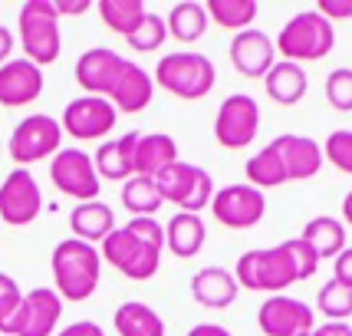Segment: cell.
Masks as SVG:
<instances>
[{
  "instance_id": "5bb4252c",
  "label": "cell",
  "mask_w": 352,
  "mask_h": 336,
  "mask_svg": "<svg viewBox=\"0 0 352 336\" xmlns=\"http://www.w3.org/2000/svg\"><path fill=\"white\" fill-rule=\"evenodd\" d=\"M257 326H261L263 336H303L316 326V317L303 300L276 293V297H267L261 304Z\"/></svg>"
},
{
  "instance_id": "e575fe53",
  "label": "cell",
  "mask_w": 352,
  "mask_h": 336,
  "mask_svg": "<svg viewBox=\"0 0 352 336\" xmlns=\"http://www.w3.org/2000/svg\"><path fill=\"white\" fill-rule=\"evenodd\" d=\"M316 306L322 317H329V323H346V317H352V287H342L336 280L322 284V291L316 293Z\"/></svg>"
},
{
  "instance_id": "f35d334b",
  "label": "cell",
  "mask_w": 352,
  "mask_h": 336,
  "mask_svg": "<svg viewBox=\"0 0 352 336\" xmlns=\"http://www.w3.org/2000/svg\"><path fill=\"white\" fill-rule=\"evenodd\" d=\"M283 244L290 251L293 267H296V277H300V280H309V277L320 271V258H316V251H313L303 238H290V241H283Z\"/></svg>"
},
{
  "instance_id": "603a6c76",
  "label": "cell",
  "mask_w": 352,
  "mask_h": 336,
  "mask_svg": "<svg viewBox=\"0 0 352 336\" xmlns=\"http://www.w3.org/2000/svg\"><path fill=\"white\" fill-rule=\"evenodd\" d=\"M263 90H267V96L274 99L276 106H296L309 90V76H307V70H303L300 63L280 60L267 70Z\"/></svg>"
},
{
  "instance_id": "60d3db41",
  "label": "cell",
  "mask_w": 352,
  "mask_h": 336,
  "mask_svg": "<svg viewBox=\"0 0 352 336\" xmlns=\"http://www.w3.org/2000/svg\"><path fill=\"white\" fill-rule=\"evenodd\" d=\"M316 14H322L329 23L352 20V0H320V3H316Z\"/></svg>"
},
{
  "instance_id": "8992f818",
  "label": "cell",
  "mask_w": 352,
  "mask_h": 336,
  "mask_svg": "<svg viewBox=\"0 0 352 336\" xmlns=\"http://www.w3.org/2000/svg\"><path fill=\"white\" fill-rule=\"evenodd\" d=\"M158 191H162V201H168L175 208H182L188 214H201L204 208H211V198H214V182L211 175L201 165H191V162H175L168 165L158 178Z\"/></svg>"
},
{
  "instance_id": "9a60e30c",
  "label": "cell",
  "mask_w": 352,
  "mask_h": 336,
  "mask_svg": "<svg viewBox=\"0 0 352 336\" xmlns=\"http://www.w3.org/2000/svg\"><path fill=\"white\" fill-rule=\"evenodd\" d=\"M125 70V56H119L109 46H92L76 60V83L86 90V96H102L109 99L116 83Z\"/></svg>"
},
{
  "instance_id": "ab89813d",
  "label": "cell",
  "mask_w": 352,
  "mask_h": 336,
  "mask_svg": "<svg viewBox=\"0 0 352 336\" xmlns=\"http://www.w3.org/2000/svg\"><path fill=\"white\" fill-rule=\"evenodd\" d=\"M125 228L132 231L135 238H142V241H148V244L165 251V228L158 224V218H132Z\"/></svg>"
},
{
  "instance_id": "bcb514c9",
  "label": "cell",
  "mask_w": 352,
  "mask_h": 336,
  "mask_svg": "<svg viewBox=\"0 0 352 336\" xmlns=\"http://www.w3.org/2000/svg\"><path fill=\"white\" fill-rule=\"evenodd\" d=\"M188 336H230V330H224L221 323H198L188 330Z\"/></svg>"
},
{
  "instance_id": "f1b7e54d",
  "label": "cell",
  "mask_w": 352,
  "mask_h": 336,
  "mask_svg": "<svg viewBox=\"0 0 352 336\" xmlns=\"http://www.w3.org/2000/svg\"><path fill=\"white\" fill-rule=\"evenodd\" d=\"M116 333L119 336H165V320L142 300H129L116 310Z\"/></svg>"
},
{
  "instance_id": "ac0fdd59",
  "label": "cell",
  "mask_w": 352,
  "mask_h": 336,
  "mask_svg": "<svg viewBox=\"0 0 352 336\" xmlns=\"http://www.w3.org/2000/svg\"><path fill=\"white\" fill-rule=\"evenodd\" d=\"M43 96V70L30 60H10L0 66V106H30Z\"/></svg>"
},
{
  "instance_id": "30bf717a",
  "label": "cell",
  "mask_w": 352,
  "mask_h": 336,
  "mask_svg": "<svg viewBox=\"0 0 352 336\" xmlns=\"http://www.w3.org/2000/svg\"><path fill=\"white\" fill-rule=\"evenodd\" d=\"M50 182L60 188L63 195L82 201H99V191H102V182L96 175V165H92V155H86L82 149H60L50 162Z\"/></svg>"
},
{
  "instance_id": "e0dca14e",
  "label": "cell",
  "mask_w": 352,
  "mask_h": 336,
  "mask_svg": "<svg viewBox=\"0 0 352 336\" xmlns=\"http://www.w3.org/2000/svg\"><path fill=\"white\" fill-rule=\"evenodd\" d=\"M230 63H234V70H237L241 76L263 79L267 70L276 63L274 40L263 30H257V27L234 33V40H230Z\"/></svg>"
},
{
  "instance_id": "3957f363",
  "label": "cell",
  "mask_w": 352,
  "mask_h": 336,
  "mask_svg": "<svg viewBox=\"0 0 352 336\" xmlns=\"http://www.w3.org/2000/svg\"><path fill=\"white\" fill-rule=\"evenodd\" d=\"M234 280H237L241 291H263L270 297H276L280 291H287L293 284H300L287 244L261 247V251L241 254L237 267H234Z\"/></svg>"
},
{
  "instance_id": "f6af8a7d",
  "label": "cell",
  "mask_w": 352,
  "mask_h": 336,
  "mask_svg": "<svg viewBox=\"0 0 352 336\" xmlns=\"http://www.w3.org/2000/svg\"><path fill=\"white\" fill-rule=\"evenodd\" d=\"M303 336H352V326L349 323H322V326H313Z\"/></svg>"
},
{
  "instance_id": "52a82bcc",
  "label": "cell",
  "mask_w": 352,
  "mask_h": 336,
  "mask_svg": "<svg viewBox=\"0 0 352 336\" xmlns=\"http://www.w3.org/2000/svg\"><path fill=\"white\" fill-rule=\"evenodd\" d=\"M99 258L106 260V264H112L129 280H152L158 274V267H162V247L135 238L129 228H116L102 241Z\"/></svg>"
},
{
  "instance_id": "9c48e42d",
  "label": "cell",
  "mask_w": 352,
  "mask_h": 336,
  "mask_svg": "<svg viewBox=\"0 0 352 336\" xmlns=\"http://www.w3.org/2000/svg\"><path fill=\"white\" fill-rule=\"evenodd\" d=\"M257 129H261V106L254 96L234 92L221 103L214 119V138L221 149H230V152L247 149L257 138Z\"/></svg>"
},
{
  "instance_id": "7402d4cb",
  "label": "cell",
  "mask_w": 352,
  "mask_h": 336,
  "mask_svg": "<svg viewBox=\"0 0 352 336\" xmlns=\"http://www.w3.org/2000/svg\"><path fill=\"white\" fill-rule=\"evenodd\" d=\"M237 280L230 271L224 267H201L198 274L191 277V297L198 300L201 306H208V310H224L237 300Z\"/></svg>"
},
{
  "instance_id": "ee69618b",
  "label": "cell",
  "mask_w": 352,
  "mask_h": 336,
  "mask_svg": "<svg viewBox=\"0 0 352 336\" xmlns=\"http://www.w3.org/2000/svg\"><path fill=\"white\" fill-rule=\"evenodd\" d=\"M53 7H56L60 17H79V14H86L92 3L89 0H53Z\"/></svg>"
},
{
  "instance_id": "836d02e7",
  "label": "cell",
  "mask_w": 352,
  "mask_h": 336,
  "mask_svg": "<svg viewBox=\"0 0 352 336\" xmlns=\"http://www.w3.org/2000/svg\"><path fill=\"white\" fill-rule=\"evenodd\" d=\"M168 40V27H165V17L158 14H148L138 20V27L129 36H125V43L132 46L135 53H155V50H162V43Z\"/></svg>"
},
{
  "instance_id": "d6986e66",
  "label": "cell",
  "mask_w": 352,
  "mask_h": 336,
  "mask_svg": "<svg viewBox=\"0 0 352 336\" xmlns=\"http://www.w3.org/2000/svg\"><path fill=\"white\" fill-rule=\"evenodd\" d=\"M276 149V155L283 158V168H287V182H307V178H316L322 168V149L316 138L309 136H276L270 142Z\"/></svg>"
},
{
  "instance_id": "7dc6e473",
  "label": "cell",
  "mask_w": 352,
  "mask_h": 336,
  "mask_svg": "<svg viewBox=\"0 0 352 336\" xmlns=\"http://www.w3.org/2000/svg\"><path fill=\"white\" fill-rule=\"evenodd\" d=\"M10 53H14V33L7 27H0V66L10 63Z\"/></svg>"
},
{
  "instance_id": "8fae6325",
  "label": "cell",
  "mask_w": 352,
  "mask_h": 336,
  "mask_svg": "<svg viewBox=\"0 0 352 336\" xmlns=\"http://www.w3.org/2000/svg\"><path fill=\"white\" fill-rule=\"evenodd\" d=\"M43 211V191L27 168H14L0 185V221L10 228H27Z\"/></svg>"
},
{
  "instance_id": "44dd1931",
  "label": "cell",
  "mask_w": 352,
  "mask_h": 336,
  "mask_svg": "<svg viewBox=\"0 0 352 336\" xmlns=\"http://www.w3.org/2000/svg\"><path fill=\"white\" fill-rule=\"evenodd\" d=\"M155 96V79L152 73L145 70V66H138V63L125 60V70L119 83H116V90L109 96V103L116 106V112H129V116H135L142 109L152 103Z\"/></svg>"
},
{
  "instance_id": "cb8c5ba5",
  "label": "cell",
  "mask_w": 352,
  "mask_h": 336,
  "mask_svg": "<svg viewBox=\"0 0 352 336\" xmlns=\"http://www.w3.org/2000/svg\"><path fill=\"white\" fill-rule=\"evenodd\" d=\"M178 162V142L168 132H138L135 145V175L158 178L168 165Z\"/></svg>"
},
{
  "instance_id": "d4e9b609",
  "label": "cell",
  "mask_w": 352,
  "mask_h": 336,
  "mask_svg": "<svg viewBox=\"0 0 352 336\" xmlns=\"http://www.w3.org/2000/svg\"><path fill=\"white\" fill-rule=\"evenodd\" d=\"M69 231L76 241H86V244H102L109 234L116 231V211L109 208L106 201H82L69 211Z\"/></svg>"
},
{
  "instance_id": "2e32d148",
  "label": "cell",
  "mask_w": 352,
  "mask_h": 336,
  "mask_svg": "<svg viewBox=\"0 0 352 336\" xmlns=\"http://www.w3.org/2000/svg\"><path fill=\"white\" fill-rule=\"evenodd\" d=\"M60 317H63L60 293L50 291V287H36V291L23 293V304H20V313H16L10 336H53Z\"/></svg>"
},
{
  "instance_id": "4316f807",
  "label": "cell",
  "mask_w": 352,
  "mask_h": 336,
  "mask_svg": "<svg viewBox=\"0 0 352 336\" xmlns=\"http://www.w3.org/2000/svg\"><path fill=\"white\" fill-rule=\"evenodd\" d=\"M208 10L198 0H182L171 7V14L165 17V27H168V36H175L178 43H198L201 36L208 33Z\"/></svg>"
},
{
  "instance_id": "277c9868",
  "label": "cell",
  "mask_w": 352,
  "mask_h": 336,
  "mask_svg": "<svg viewBox=\"0 0 352 336\" xmlns=\"http://www.w3.org/2000/svg\"><path fill=\"white\" fill-rule=\"evenodd\" d=\"M333 46H336V27L316 10H303L283 23L274 50L283 53V60L303 66V63H316L326 53H333Z\"/></svg>"
},
{
  "instance_id": "4fadbf2b",
  "label": "cell",
  "mask_w": 352,
  "mask_h": 336,
  "mask_svg": "<svg viewBox=\"0 0 352 336\" xmlns=\"http://www.w3.org/2000/svg\"><path fill=\"white\" fill-rule=\"evenodd\" d=\"M119 112L116 106L102 99V96H79L69 106L63 109L60 129L66 136L79 138V142H92V138H106L116 129Z\"/></svg>"
},
{
  "instance_id": "ba28073f",
  "label": "cell",
  "mask_w": 352,
  "mask_h": 336,
  "mask_svg": "<svg viewBox=\"0 0 352 336\" xmlns=\"http://www.w3.org/2000/svg\"><path fill=\"white\" fill-rule=\"evenodd\" d=\"M63 142V129L53 116L46 112H33L27 119H20L16 129L10 132V158H14L20 168L33 165V162H43V158H53L60 152Z\"/></svg>"
},
{
  "instance_id": "f546056e",
  "label": "cell",
  "mask_w": 352,
  "mask_h": 336,
  "mask_svg": "<svg viewBox=\"0 0 352 336\" xmlns=\"http://www.w3.org/2000/svg\"><path fill=\"white\" fill-rule=\"evenodd\" d=\"M208 20H214L221 30H250V23L257 20V0H208L204 3Z\"/></svg>"
},
{
  "instance_id": "d6a6232c",
  "label": "cell",
  "mask_w": 352,
  "mask_h": 336,
  "mask_svg": "<svg viewBox=\"0 0 352 336\" xmlns=\"http://www.w3.org/2000/svg\"><path fill=\"white\" fill-rule=\"evenodd\" d=\"M96 10L102 17V23L112 33H119V36H129L138 27V20L148 14L142 0H99Z\"/></svg>"
},
{
  "instance_id": "d590c367",
  "label": "cell",
  "mask_w": 352,
  "mask_h": 336,
  "mask_svg": "<svg viewBox=\"0 0 352 336\" xmlns=\"http://www.w3.org/2000/svg\"><path fill=\"white\" fill-rule=\"evenodd\" d=\"M322 149V162H329L333 168L352 175V129H336L329 132V138L320 145Z\"/></svg>"
},
{
  "instance_id": "7bdbcfd3",
  "label": "cell",
  "mask_w": 352,
  "mask_h": 336,
  "mask_svg": "<svg viewBox=\"0 0 352 336\" xmlns=\"http://www.w3.org/2000/svg\"><path fill=\"white\" fill-rule=\"evenodd\" d=\"M56 336H106V330L92 320H76V323H69V326H63Z\"/></svg>"
},
{
  "instance_id": "7c38bea8",
  "label": "cell",
  "mask_w": 352,
  "mask_h": 336,
  "mask_svg": "<svg viewBox=\"0 0 352 336\" xmlns=\"http://www.w3.org/2000/svg\"><path fill=\"white\" fill-rule=\"evenodd\" d=\"M211 211H214L217 224L230 231H247L261 224L263 211H267V195L254 185H224L211 198Z\"/></svg>"
},
{
  "instance_id": "484cf974",
  "label": "cell",
  "mask_w": 352,
  "mask_h": 336,
  "mask_svg": "<svg viewBox=\"0 0 352 336\" xmlns=\"http://www.w3.org/2000/svg\"><path fill=\"white\" fill-rule=\"evenodd\" d=\"M204 238H208V228H204L201 214L178 211L171 214V221L165 224V247L182 260L198 258L201 247H204Z\"/></svg>"
},
{
  "instance_id": "ffe728a7",
  "label": "cell",
  "mask_w": 352,
  "mask_h": 336,
  "mask_svg": "<svg viewBox=\"0 0 352 336\" xmlns=\"http://www.w3.org/2000/svg\"><path fill=\"white\" fill-rule=\"evenodd\" d=\"M135 145H138V132H125L119 138H109L102 142L96 155H92V165L99 182H129L135 175Z\"/></svg>"
},
{
  "instance_id": "c3c4849f",
  "label": "cell",
  "mask_w": 352,
  "mask_h": 336,
  "mask_svg": "<svg viewBox=\"0 0 352 336\" xmlns=\"http://www.w3.org/2000/svg\"><path fill=\"white\" fill-rule=\"evenodd\" d=\"M342 224H349L352 228V191L342 198Z\"/></svg>"
},
{
  "instance_id": "8d00e7d4",
  "label": "cell",
  "mask_w": 352,
  "mask_h": 336,
  "mask_svg": "<svg viewBox=\"0 0 352 336\" xmlns=\"http://www.w3.org/2000/svg\"><path fill=\"white\" fill-rule=\"evenodd\" d=\"M20 304H23L20 284L10 274H0V336H10L16 313H20Z\"/></svg>"
},
{
  "instance_id": "7a4b0ae2",
  "label": "cell",
  "mask_w": 352,
  "mask_h": 336,
  "mask_svg": "<svg viewBox=\"0 0 352 336\" xmlns=\"http://www.w3.org/2000/svg\"><path fill=\"white\" fill-rule=\"evenodd\" d=\"M16 36H20L23 60H30L33 66L43 70V66L60 60L63 33L53 0H27L16 17Z\"/></svg>"
},
{
  "instance_id": "74e56055",
  "label": "cell",
  "mask_w": 352,
  "mask_h": 336,
  "mask_svg": "<svg viewBox=\"0 0 352 336\" xmlns=\"http://www.w3.org/2000/svg\"><path fill=\"white\" fill-rule=\"evenodd\" d=\"M326 99L339 112H352V70L349 66H339V70H333L326 76Z\"/></svg>"
},
{
  "instance_id": "4dcf8cb0",
  "label": "cell",
  "mask_w": 352,
  "mask_h": 336,
  "mask_svg": "<svg viewBox=\"0 0 352 336\" xmlns=\"http://www.w3.org/2000/svg\"><path fill=\"white\" fill-rule=\"evenodd\" d=\"M162 191L155 178L145 175H132L129 182H122V208L132 211V218H155V211L162 208Z\"/></svg>"
},
{
  "instance_id": "5b68a950",
  "label": "cell",
  "mask_w": 352,
  "mask_h": 336,
  "mask_svg": "<svg viewBox=\"0 0 352 336\" xmlns=\"http://www.w3.org/2000/svg\"><path fill=\"white\" fill-rule=\"evenodd\" d=\"M155 86L178 99H204L214 90L217 70L204 53H168L155 66Z\"/></svg>"
},
{
  "instance_id": "b9f144b4",
  "label": "cell",
  "mask_w": 352,
  "mask_h": 336,
  "mask_svg": "<svg viewBox=\"0 0 352 336\" xmlns=\"http://www.w3.org/2000/svg\"><path fill=\"white\" fill-rule=\"evenodd\" d=\"M333 280L342 287H352V247H346L336 260H333Z\"/></svg>"
},
{
  "instance_id": "1f68e13d",
  "label": "cell",
  "mask_w": 352,
  "mask_h": 336,
  "mask_svg": "<svg viewBox=\"0 0 352 336\" xmlns=\"http://www.w3.org/2000/svg\"><path fill=\"white\" fill-rule=\"evenodd\" d=\"M247 185H254V188H280V185H287V168H283V158L276 155L274 145H263L261 152L254 155V158H247Z\"/></svg>"
},
{
  "instance_id": "83f0119b",
  "label": "cell",
  "mask_w": 352,
  "mask_h": 336,
  "mask_svg": "<svg viewBox=\"0 0 352 336\" xmlns=\"http://www.w3.org/2000/svg\"><path fill=\"white\" fill-rule=\"evenodd\" d=\"M303 241H307L313 251H316V258H333L336 260L342 251H346V224L339 221V218H329V214H320V218H313L303 234H300Z\"/></svg>"
},
{
  "instance_id": "6da1fadb",
  "label": "cell",
  "mask_w": 352,
  "mask_h": 336,
  "mask_svg": "<svg viewBox=\"0 0 352 336\" xmlns=\"http://www.w3.org/2000/svg\"><path fill=\"white\" fill-rule=\"evenodd\" d=\"M50 267H53L60 300H69V304L89 300L99 287V277H102V258H99L96 244H86L76 238H66L53 247Z\"/></svg>"
}]
</instances>
